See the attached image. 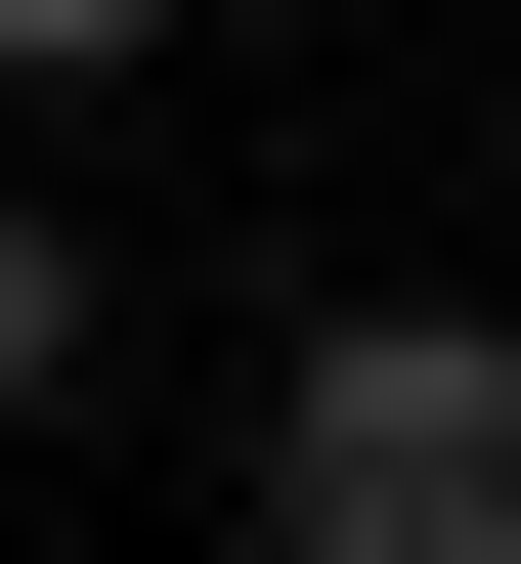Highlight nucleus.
<instances>
[{
  "label": "nucleus",
  "mask_w": 521,
  "mask_h": 564,
  "mask_svg": "<svg viewBox=\"0 0 521 564\" xmlns=\"http://www.w3.org/2000/svg\"><path fill=\"white\" fill-rule=\"evenodd\" d=\"M261 564H521V348L478 304H304L261 348Z\"/></svg>",
  "instance_id": "obj_1"
},
{
  "label": "nucleus",
  "mask_w": 521,
  "mask_h": 564,
  "mask_svg": "<svg viewBox=\"0 0 521 564\" xmlns=\"http://www.w3.org/2000/svg\"><path fill=\"white\" fill-rule=\"evenodd\" d=\"M131 44H174V0H0V87H131Z\"/></svg>",
  "instance_id": "obj_3"
},
{
  "label": "nucleus",
  "mask_w": 521,
  "mask_h": 564,
  "mask_svg": "<svg viewBox=\"0 0 521 564\" xmlns=\"http://www.w3.org/2000/svg\"><path fill=\"white\" fill-rule=\"evenodd\" d=\"M87 348H131V261H87V217H0V434H44Z\"/></svg>",
  "instance_id": "obj_2"
}]
</instances>
